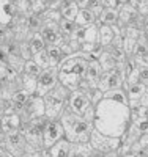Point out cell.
Masks as SVG:
<instances>
[{
    "instance_id": "1",
    "label": "cell",
    "mask_w": 148,
    "mask_h": 157,
    "mask_svg": "<svg viewBox=\"0 0 148 157\" xmlns=\"http://www.w3.org/2000/svg\"><path fill=\"white\" fill-rule=\"evenodd\" d=\"M95 112L93 127L104 135L122 138L131 124V110L128 104L102 98L95 105Z\"/></svg>"
},
{
    "instance_id": "2",
    "label": "cell",
    "mask_w": 148,
    "mask_h": 157,
    "mask_svg": "<svg viewBox=\"0 0 148 157\" xmlns=\"http://www.w3.org/2000/svg\"><path fill=\"white\" fill-rule=\"evenodd\" d=\"M87 64H88V60L82 52H76V54L70 57H65L62 63L57 66L58 68V83L74 91L79 86V83L84 80Z\"/></svg>"
},
{
    "instance_id": "3",
    "label": "cell",
    "mask_w": 148,
    "mask_h": 157,
    "mask_svg": "<svg viewBox=\"0 0 148 157\" xmlns=\"http://www.w3.org/2000/svg\"><path fill=\"white\" fill-rule=\"evenodd\" d=\"M58 121L63 126V132H65V138L71 141V143H85L90 140V134L93 130V124L87 123L80 115H77L76 112H73L68 107V102L63 107Z\"/></svg>"
},
{
    "instance_id": "4",
    "label": "cell",
    "mask_w": 148,
    "mask_h": 157,
    "mask_svg": "<svg viewBox=\"0 0 148 157\" xmlns=\"http://www.w3.org/2000/svg\"><path fill=\"white\" fill-rule=\"evenodd\" d=\"M71 94V90L63 86L62 83H57L55 88L43 98L44 102V116L47 120H58V116L63 110V107L68 102V98Z\"/></svg>"
},
{
    "instance_id": "5",
    "label": "cell",
    "mask_w": 148,
    "mask_h": 157,
    "mask_svg": "<svg viewBox=\"0 0 148 157\" xmlns=\"http://www.w3.org/2000/svg\"><path fill=\"white\" fill-rule=\"evenodd\" d=\"M46 123H47V118L41 116V118H36V120L21 126V134L24 135L25 141L30 146L36 149H43V129Z\"/></svg>"
},
{
    "instance_id": "6",
    "label": "cell",
    "mask_w": 148,
    "mask_h": 157,
    "mask_svg": "<svg viewBox=\"0 0 148 157\" xmlns=\"http://www.w3.org/2000/svg\"><path fill=\"white\" fill-rule=\"evenodd\" d=\"M90 145L93 146V149H96L102 154L106 152H110V151H118L120 146H122V138H117V137H109V135H104L101 132L93 127L91 134H90Z\"/></svg>"
},
{
    "instance_id": "7",
    "label": "cell",
    "mask_w": 148,
    "mask_h": 157,
    "mask_svg": "<svg viewBox=\"0 0 148 157\" xmlns=\"http://www.w3.org/2000/svg\"><path fill=\"white\" fill-rule=\"evenodd\" d=\"M58 83V68L52 66L47 69H43L41 74L36 78V91L35 94L39 98H44L49 91H52L55 88V85Z\"/></svg>"
},
{
    "instance_id": "8",
    "label": "cell",
    "mask_w": 148,
    "mask_h": 157,
    "mask_svg": "<svg viewBox=\"0 0 148 157\" xmlns=\"http://www.w3.org/2000/svg\"><path fill=\"white\" fill-rule=\"evenodd\" d=\"M19 116H21L22 124L30 123V121L36 120V118L44 116V102H43V98H39L36 94L29 96V99H27V102L24 104V107H22Z\"/></svg>"
},
{
    "instance_id": "9",
    "label": "cell",
    "mask_w": 148,
    "mask_h": 157,
    "mask_svg": "<svg viewBox=\"0 0 148 157\" xmlns=\"http://www.w3.org/2000/svg\"><path fill=\"white\" fill-rule=\"evenodd\" d=\"M65 137L63 126L58 120H47L43 129V148L49 149L52 145H55L58 140Z\"/></svg>"
},
{
    "instance_id": "10",
    "label": "cell",
    "mask_w": 148,
    "mask_h": 157,
    "mask_svg": "<svg viewBox=\"0 0 148 157\" xmlns=\"http://www.w3.org/2000/svg\"><path fill=\"white\" fill-rule=\"evenodd\" d=\"M125 86V78L117 69H110V71H104L98 80V88L106 93V91H110L115 88H122Z\"/></svg>"
},
{
    "instance_id": "11",
    "label": "cell",
    "mask_w": 148,
    "mask_h": 157,
    "mask_svg": "<svg viewBox=\"0 0 148 157\" xmlns=\"http://www.w3.org/2000/svg\"><path fill=\"white\" fill-rule=\"evenodd\" d=\"M27 146H29V143L25 141L24 135L21 134V130H18V132H13V134L6 135L3 149H6L11 155H14V157H21V155H24Z\"/></svg>"
},
{
    "instance_id": "12",
    "label": "cell",
    "mask_w": 148,
    "mask_h": 157,
    "mask_svg": "<svg viewBox=\"0 0 148 157\" xmlns=\"http://www.w3.org/2000/svg\"><path fill=\"white\" fill-rule=\"evenodd\" d=\"M39 33H41L46 46H60L63 41H66L63 35L60 33L58 24H55V22H44Z\"/></svg>"
},
{
    "instance_id": "13",
    "label": "cell",
    "mask_w": 148,
    "mask_h": 157,
    "mask_svg": "<svg viewBox=\"0 0 148 157\" xmlns=\"http://www.w3.org/2000/svg\"><path fill=\"white\" fill-rule=\"evenodd\" d=\"M73 41L84 44V43H96L98 41V25H84V27H76L74 33L71 35Z\"/></svg>"
},
{
    "instance_id": "14",
    "label": "cell",
    "mask_w": 148,
    "mask_h": 157,
    "mask_svg": "<svg viewBox=\"0 0 148 157\" xmlns=\"http://www.w3.org/2000/svg\"><path fill=\"white\" fill-rule=\"evenodd\" d=\"M90 104H91V102L88 101V98H87L80 90L71 91V94H70V98H68V107H70L73 112H76L77 115H82Z\"/></svg>"
},
{
    "instance_id": "15",
    "label": "cell",
    "mask_w": 148,
    "mask_h": 157,
    "mask_svg": "<svg viewBox=\"0 0 148 157\" xmlns=\"http://www.w3.org/2000/svg\"><path fill=\"white\" fill-rule=\"evenodd\" d=\"M14 17V0H0V27H10Z\"/></svg>"
},
{
    "instance_id": "16",
    "label": "cell",
    "mask_w": 148,
    "mask_h": 157,
    "mask_svg": "<svg viewBox=\"0 0 148 157\" xmlns=\"http://www.w3.org/2000/svg\"><path fill=\"white\" fill-rule=\"evenodd\" d=\"M21 126H22V121H21L19 113H8L0 118V127L5 132V135L21 130Z\"/></svg>"
},
{
    "instance_id": "17",
    "label": "cell",
    "mask_w": 148,
    "mask_h": 157,
    "mask_svg": "<svg viewBox=\"0 0 148 157\" xmlns=\"http://www.w3.org/2000/svg\"><path fill=\"white\" fill-rule=\"evenodd\" d=\"M102 74V69H101V64L99 61L93 60V61H88L87 64V69H85V75H84V80L93 86V88H98V80Z\"/></svg>"
},
{
    "instance_id": "18",
    "label": "cell",
    "mask_w": 148,
    "mask_h": 157,
    "mask_svg": "<svg viewBox=\"0 0 148 157\" xmlns=\"http://www.w3.org/2000/svg\"><path fill=\"white\" fill-rule=\"evenodd\" d=\"M145 91H146V86L140 82L137 83H131L126 86V94H128V102H129V107L131 105H136V104L140 102L142 96L145 94Z\"/></svg>"
},
{
    "instance_id": "19",
    "label": "cell",
    "mask_w": 148,
    "mask_h": 157,
    "mask_svg": "<svg viewBox=\"0 0 148 157\" xmlns=\"http://www.w3.org/2000/svg\"><path fill=\"white\" fill-rule=\"evenodd\" d=\"M47 152L50 157H71V141H68L63 137L55 145H52L47 149Z\"/></svg>"
},
{
    "instance_id": "20",
    "label": "cell",
    "mask_w": 148,
    "mask_h": 157,
    "mask_svg": "<svg viewBox=\"0 0 148 157\" xmlns=\"http://www.w3.org/2000/svg\"><path fill=\"white\" fill-rule=\"evenodd\" d=\"M98 25V44L101 47H109L114 41V29L112 25L96 24Z\"/></svg>"
},
{
    "instance_id": "21",
    "label": "cell",
    "mask_w": 148,
    "mask_h": 157,
    "mask_svg": "<svg viewBox=\"0 0 148 157\" xmlns=\"http://www.w3.org/2000/svg\"><path fill=\"white\" fill-rule=\"evenodd\" d=\"M25 41H27V44H29V47H30L32 55L46 49V43H44V39H43V36H41L39 32H30Z\"/></svg>"
},
{
    "instance_id": "22",
    "label": "cell",
    "mask_w": 148,
    "mask_h": 157,
    "mask_svg": "<svg viewBox=\"0 0 148 157\" xmlns=\"http://www.w3.org/2000/svg\"><path fill=\"white\" fill-rule=\"evenodd\" d=\"M96 16L93 14V13L87 8H80L77 16H76V25H79V27H84V25H95L96 24Z\"/></svg>"
},
{
    "instance_id": "23",
    "label": "cell",
    "mask_w": 148,
    "mask_h": 157,
    "mask_svg": "<svg viewBox=\"0 0 148 157\" xmlns=\"http://www.w3.org/2000/svg\"><path fill=\"white\" fill-rule=\"evenodd\" d=\"M79 6L77 3L74 2V0H71V2H63L62 8H60V14H62V19H66V21H76V16L79 13Z\"/></svg>"
},
{
    "instance_id": "24",
    "label": "cell",
    "mask_w": 148,
    "mask_h": 157,
    "mask_svg": "<svg viewBox=\"0 0 148 157\" xmlns=\"http://www.w3.org/2000/svg\"><path fill=\"white\" fill-rule=\"evenodd\" d=\"M117 22H118V8H104L102 14L96 21V24H106V25H117Z\"/></svg>"
},
{
    "instance_id": "25",
    "label": "cell",
    "mask_w": 148,
    "mask_h": 157,
    "mask_svg": "<svg viewBox=\"0 0 148 157\" xmlns=\"http://www.w3.org/2000/svg\"><path fill=\"white\" fill-rule=\"evenodd\" d=\"M98 61H99V64H101L102 72H104V71H110V69H115V68H117V61L114 60V57L110 55V52H109V49H107V47H102L101 55H99Z\"/></svg>"
},
{
    "instance_id": "26",
    "label": "cell",
    "mask_w": 148,
    "mask_h": 157,
    "mask_svg": "<svg viewBox=\"0 0 148 157\" xmlns=\"http://www.w3.org/2000/svg\"><path fill=\"white\" fill-rule=\"evenodd\" d=\"M93 146L90 145V141L85 143H71V155H84L90 157L93 154Z\"/></svg>"
},
{
    "instance_id": "27",
    "label": "cell",
    "mask_w": 148,
    "mask_h": 157,
    "mask_svg": "<svg viewBox=\"0 0 148 157\" xmlns=\"http://www.w3.org/2000/svg\"><path fill=\"white\" fill-rule=\"evenodd\" d=\"M102 98H107V99H114V101H118L122 104H128V94H126V88L122 86V88H115V90H110V91H106L102 94Z\"/></svg>"
},
{
    "instance_id": "28",
    "label": "cell",
    "mask_w": 148,
    "mask_h": 157,
    "mask_svg": "<svg viewBox=\"0 0 148 157\" xmlns=\"http://www.w3.org/2000/svg\"><path fill=\"white\" fill-rule=\"evenodd\" d=\"M21 90H24L27 94H35L36 91V77L21 74Z\"/></svg>"
},
{
    "instance_id": "29",
    "label": "cell",
    "mask_w": 148,
    "mask_h": 157,
    "mask_svg": "<svg viewBox=\"0 0 148 157\" xmlns=\"http://www.w3.org/2000/svg\"><path fill=\"white\" fill-rule=\"evenodd\" d=\"M14 11L16 17H29L32 14L30 0H14Z\"/></svg>"
},
{
    "instance_id": "30",
    "label": "cell",
    "mask_w": 148,
    "mask_h": 157,
    "mask_svg": "<svg viewBox=\"0 0 148 157\" xmlns=\"http://www.w3.org/2000/svg\"><path fill=\"white\" fill-rule=\"evenodd\" d=\"M46 52L50 60V66H58L63 60V52L60 46H46Z\"/></svg>"
},
{
    "instance_id": "31",
    "label": "cell",
    "mask_w": 148,
    "mask_h": 157,
    "mask_svg": "<svg viewBox=\"0 0 148 157\" xmlns=\"http://www.w3.org/2000/svg\"><path fill=\"white\" fill-rule=\"evenodd\" d=\"M76 22H73V21H66V19H62L60 22H58V29H60V33L63 35V38L68 41V39L71 38V35L74 33V30H76Z\"/></svg>"
},
{
    "instance_id": "32",
    "label": "cell",
    "mask_w": 148,
    "mask_h": 157,
    "mask_svg": "<svg viewBox=\"0 0 148 157\" xmlns=\"http://www.w3.org/2000/svg\"><path fill=\"white\" fill-rule=\"evenodd\" d=\"M27 25H29L30 32H39L44 25L43 14H35V13H32V14L29 16V19H27Z\"/></svg>"
},
{
    "instance_id": "33",
    "label": "cell",
    "mask_w": 148,
    "mask_h": 157,
    "mask_svg": "<svg viewBox=\"0 0 148 157\" xmlns=\"http://www.w3.org/2000/svg\"><path fill=\"white\" fill-rule=\"evenodd\" d=\"M32 60L38 64L41 69H47V68H52L50 66V60H49V55H47V52H46V49L44 50H41V52H38V54H33V57H32Z\"/></svg>"
},
{
    "instance_id": "34",
    "label": "cell",
    "mask_w": 148,
    "mask_h": 157,
    "mask_svg": "<svg viewBox=\"0 0 148 157\" xmlns=\"http://www.w3.org/2000/svg\"><path fill=\"white\" fill-rule=\"evenodd\" d=\"M41 71H43V69L39 68L33 60H27V61L24 63L22 74H27V75H32V77H36V78H38V75L41 74Z\"/></svg>"
},
{
    "instance_id": "35",
    "label": "cell",
    "mask_w": 148,
    "mask_h": 157,
    "mask_svg": "<svg viewBox=\"0 0 148 157\" xmlns=\"http://www.w3.org/2000/svg\"><path fill=\"white\" fill-rule=\"evenodd\" d=\"M128 3L136 10L139 14H142V16L148 14V0H129Z\"/></svg>"
},
{
    "instance_id": "36",
    "label": "cell",
    "mask_w": 148,
    "mask_h": 157,
    "mask_svg": "<svg viewBox=\"0 0 148 157\" xmlns=\"http://www.w3.org/2000/svg\"><path fill=\"white\" fill-rule=\"evenodd\" d=\"M85 8H87V10H90V11L93 13V14L96 16V19L102 14V11H104V8H102V5H101L99 0H87Z\"/></svg>"
},
{
    "instance_id": "37",
    "label": "cell",
    "mask_w": 148,
    "mask_h": 157,
    "mask_svg": "<svg viewBox=\"0 0 148 157\" xmlns=\"http://www.w3.org/2000/svg\"><path fill=\"white\" fill-rule=\"evenodd\" d=\"M30 6H32V13H35V14H43L47 10V2L46 0H30Z\"/></svg>"
},
{
    "instance_id": "38",
    "label": "cell",
    "mask_w": 148,
    "mask_h": 157,
    "mask_svg": "<svg viewBox=\"0 0 148 157\" xmlns=\"http://www.w3.org/2000/svg\"><path fill=\"white\" fill-rule=\"evenodd\" d=\"M43 17H44V22H55V24H58L62 21V14H60V11H57V10H46L43 13Z\"/></svg>"
},
{
    "instance_id": "39",
    "label": "cell",
    "mask_w": 148,
    "mask_h": 157,
    "mask_svg": "<svg viewBox=\"0 0 148 157\" xmlns=\"http://www.w3.org/2000/svg\"><path fill=\"white\" fill-rule=\"evenodd\" d=\"M95 113H96V112H95V105H93V104H90V105L85 109V112L80 115V116H82L87 123L93 124V121H95Z\"/></svg>"
},
{
    "instance_id": "40",
    "label": "cell",
    "mask_w": 148,
    "mask_h": 157,
    "mask_svg": "<svg viewBox=\"0 0 148 157\" xmlns=\"http://www.w3.org/2000/svg\"><path fill=\"white\" fill-rule=\"evenodd\" d=\"M62 5H63L62 0H50V2H47V10H57V11H60Z\"/></svg>"
},
{
    "instance_id": "41",
    "label": "cell",
    "mask_w": 148,
    "mask_h": 157,
    "mask_svg": "<svg viewBox=\"0 0 148 157\" xmlns=\"http://www.w3.org/2000/svg\"><path fill=\"white\" fill-rule=\"evenodd\" d=\"M102 8H120L117 0H99Z\"/></svg>"
},
{
    "instance_id": "42",
    "label": "cell",
    "mask_w": 148,
    "mask_h": 157,
    "mask_svg": "<svg viewBox=\"0 0 148 157\" xmlns=\"http://www.w3.org/2000/svg\"><path fill=\"white\" fill-rule=\"evenodd\" d=\"M102 157H120V151H110V152H106Z\"/></svg>"
},
{
    "instance_id": "43",
    "label": "cell",
    "mask_w": 148,
    "mask_h": 157,
    "mask_svg": "<svg viewBox=\"0 0 148 157\" xmlns=\"http://www.w3.org/2000/svg\"><path fill=\"white\" fill-rule=\"evenodd\" d=\"M0 157H14V155H11L6 149H3V148H0Z\"/></svg>"
},
{
    "instance_id": "44",
    "label": "cell",
    "mask_w": 148,
    "mask_h": 157,
    "mask_svg": "<svg viewBox=\"0 0 148 157\" xmlns=\"http://www.w3.org/2000/svg\"><path fill=\"white\" fill-rule=\"evenodd\" d=\"M143 30H145V32H148V14H146V16H143Z\"/></svg>"
},
{
    "instance_id": "45",
    "label": "cell",
    "mask_w": 148,
    "mask_h": 157,
    "mask_svg": "<svg viewBox=\"0 0 148 157\" xmlns=\"http://www.w3.org/2000/svg\"><path fill=\"white\" fill-rule=\"evenodd\" d=\"M117 2H118V6H122V5H125V3H128V2H129V0H117Z\"/></svg>"
},
{
    "instance_id": "46",
    "label": "cell",
    "mask_w": 148,
    "mask_h": 157,
    "mask_svg": "<svg viewBox=\"0 0 148 157\" xmlns=\"http://www.w3.org/2000/svg\"><path fill=\"white\" fill-rule=\"evenodd\" d=\"M143 152H145V157H148V146H146V148L143 149Z\"/></svg>"
},
{
    "instance_id": "47",
    "label": "cell",
    "mask_w": 148,
    "mask_h": 157,
    "mask_svg": "<svg viewBox=\"0 0 148 157\" xmlns=\"http://www.w3.org/2000/svg\"><path fill=\"white\" fill-rule=\"evenodd\" d=\"M71 157H84V155H71Z\"/></svg>"
},
{
    "instance_id": "48",
    "label": "cell",
    "mask_w": 148,
    "mask_h": 157,
    "mask_svg": "<svg viewBox=\"0 0 148 157\" xmlns=\"http://www.w3.org/2000/svg\"><path fill=\"white\" fill-rule=\"evenodd\" d=\"M62 2H71V0H62Z\"/></svg>"
},
{
    "instance_id": "49",
    "label": "cell",
    "mask_w": 148,
    "mask_h": 157,
    "mask_svg": "<svg viewBox=\"0 0 148 157\" xmlns=\"http://www.w3.org/2000/svg\"><path fill=\"white\" fill-rule=\"evenodd\" d=\"M145 93H146V94H148V86H146V91H145Z\"/></svg>"
},
{
    "instance_id": "50",
    "label": "cell",
    "mask_w": 148,
    "mask_h": 157,
    "mask_svg": "<svg viewBox=\"0 0 148 157\" xmlns=\"http://www.w3.org/2000/svg\"><path fill=\"white\" fill-rule=\"evenodd\" d=\"M46 2H50V0H46Z\"/></svg>"
}]
</instances>
